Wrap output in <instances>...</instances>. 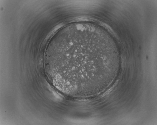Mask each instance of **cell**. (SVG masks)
Instances as JSON below:
<instances>
[{"mask_svg": "<svg viewBox=\"0 0 157 125\" xmlns=\"http://www.w3.org/2000/svg\"><path fill=\"white\" fill-rule=\"evenodd\" d=\"M99 45L86 42L71 45L64 50L63 64L58 66V72L68 80L85 84L97 82L101 78L102 62Z\"/></svg>", "mask_w": 157, "mask_h": 125, "instance_id": "cell-1", "label": "cell"}]
</instances>
